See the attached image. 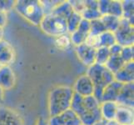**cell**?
Listing matches in <instances>:
<instances>
[{
    "mask_svg": "<svg viewBox=\"0 0 134 125\" xmlns=\"http://www.w3.org/2000/svg\"><path fill=\"white\" fill-rule=\"evenodd\" d=\"M101 103L95 97H82L77 94H73L71 109L79 118L82 125H94L102 119Z\"/></svg>",
    "mask_w": 134,
    "mask_h": 125,
    "instance_id": "6da1fadb",
    "label": "cell"
},
{
    "mask_svg": "<svg viewBox=\"0 0 134 125\" xmlns=\"http://www.w3.org/2000/svg\"><path fill=\"white\" fill-rule=\"evenodd\" d=\"M73 94L72 88L67 85H59L51 89L48 94L49 116H55L70 108Z\"/></svg>",
    "mask_w": 134,
    "mask_h": 125,
    "instance_id": "7a4b0ae2",
    "label": "cell"
},
{
    "mask_svg": "<svg viewBox=\"0 0 134 125\" xmlns=\"http://www.w3.org/2000/svg\"><path fill=\"white\" fill-rule=\"evenodd\" d=\"M86 74L90 78L93 84V96L101 103L103 92L109 83L114 81V74L106 66L97 63L88 67Z\"/></svg>",
    "mask_w": 134,
    "mask_h": 125,
    "instance_id": "3957f363",
    "label": "cell"
},
{
    "mask_svg": "<svg viewBox=\"0 0 134 125\" xmlns=\"http://www.w3.org/2000/svg\"><path fill=\"white\" fill-rule=\"evenodd\" d=\"M16 12L34 25L39 26L45 12L41 1L38 0H18L15 2Z\"/></svg>",
    "mask_w": 134,
    "mask_h": 125,
    "instance_id": "277c9868",
    "label": "cell"
},
{
    "mask_svg": "<svg viewBox=\"0 0 134 125\" xmlns=\"http://www.w3.org/2000/svg\"><path fill=\"white\" fill-rule=\"evenodd\" d=\"M39 26L45 34L54 38L68 34L66 20L53 13L45 14Z\"/></svg>",
    "mask_w": 134,
    "mask_h": 125,
    "instance_id": "5b68a950",
    "label": "cell"
},
{
    "mask_svg": "<svg viewBox=\"0 0 134 125\" xmlns=\"http://www.w3.org/2000/svg\"><path fill=\"white\" fill-rule=\"evenodd\" d=\"M116 43L122 47L133 46L134 44V29L133 25L127 20L121 18L117 30L114 32Z\"/></svg>",
    "mask_w": 134,
    "mask_h": 125,
    "instance_id": "8992f818",
    "label": "cell"
},
{
    "mask_svg": "<svg viewBox=\"0 0 134 125\" xmlns=\"http://www.w3.org/2000/svg\"><path fill=\"white\" fill-rule=\"evenodd\" d=\"M48 122L49 125H82L79 118L71 108L50 117Z\"/></svg>",
    "mask_w": 134,
    "mask_h": 125,
    "instance_id": "52a82bcc",
    "label": "cell"
},
{
    "mask_svg": "<svg viewBox=\"0 0 134 125\" xmlns=\"http://www.w3.org/2000/svg\"><path fill=\"white\" fill-rule=\"evenodd\" d=\"M98 10L101 15H112L122 18V1L116 0H100L98 1Z\"/></svg>",
    "mask_w": 134,
    "mask_h": 125,
    "instance_id": "ba28073f",
    "label": "cell"
},
{
    "mask_svg": "<svg viewBox=\"0 0 134 125\" xmlns=\"http://www.w3.org/2000/svg\"><path fill=\"white\" fill-rule=\"evenodd\" d=\"M0 125H24L20 114L11 108L0 105Z\"/></svg>",
    "mask_w": 134,
    "mask_h": 125,
    "instance_id": "9c48e42d",
    "label": "cell"
},
{
    "mask_svg": "<svg viewBox=\"0 0 134 125\" xmlns=\"http://www.w3.org/2000/svg\"><path fill=\"white\" fill-rule=\"evenodd\" d=\"M74 94H77L82 97L92 96L94 94V87L90 78L87 74L79 76L74 83L72 88Z\"/></svg>",
    "mask_w": 134,
    "mask_h": 125,
    "instance_id": "30bf717a",
    "label": "cell"
},
{
    "mask_svg": "<svg viewBox=\"0 0 134 125\" xmlns=\"http://www.w3.org/2000/svg\"><path fill=\"white\" fill-rule=\"evenodd\" d=\"M76 53L79 61L83 65L90 67L95 63L96 48L90 47L85 43L76 46Z\"/></svg>",
    "mask_w": 134,
    "mask_h": 125,
    "instance_id": "8fae6325",
    "label": "cell"
},
{
    "mask_svg": "<svg viewBox=\"0 0 134 125\" xmlns=\"http://www.w3.org/2000/svg\"><path fill=\"white\" fill-rule=\"evenodd\" d=\"M89 34H90V22L85 19H82L76 30L74 32H72V34H70L72 44L78 46L82 44H84Z\"/></svg>",
    "mask_w": 134,
    "mask_h": 125,
    "instance_id": "7c38bea8",
    "label": "cell"
},
{
    "mask_svg": "<svg viewBox=\"0 0 134 125\" xmlns=\"http://www.w3.org/2000/svg\"><path fill=\"white\" fill-rule=\"evenodd\" d=\"M16 57L15 50L8 41L0 40V65L10 66Z\"/></svg>",
    "mask_w": 134,
    "mask_h": 125,
    "instance_id": "4fadbf2b",
    "label": "cell"
},
{
    "mask_svg": "<svg viewBox=\"0 0 134 125\" xmlns=\"http://www.w3.org/2000/svg\"><path fill=\"white\" fill-rule=\"evenodd\" d=\"M16 75L11 66L0 68V88L3 91L10 90L15 86Z\"/></svg>",
    "mask_w": 134,
    "mask_h": 125,
    "instance_id": "5bb4252c",
    "label": "cell"
},
{
    "mask_svg": "<svg viewBox=\"0 0 134 125\" xmlns=\"http://www.w3.org/2000/svg\"><path fill=\"white\" fill-rule=\"evenodd\" d=\"M133 91H134V83H126L123 84L119 95L117 99V104L121 106L133 108L134 100H133Z\"/></svg>",
    "mask_w": 134,
    "mask_h": 125,
    "instance_id": "9a60e30c",
    "label": "cell"
},
{
    "mask_svg": "<svg viewBox=\"0 0 134 125\" xmlns=\"http://www.w3.org/2000/svg\"><path fill=\"white\" fill-rule=\"evenodd\" d=\"M114 80L122 84L133 83L134 81V62L126 63L119 70L114 73Z\"/></svg>",
    "mask_w": 134,
    "mask_h": 125,
    "instance_id": "2e32d148",
    "label": "cell"
},
{
    "mask_svg": "<svg viewBox=\"0 0 134 125\" xmlns=\"http://www.w3.org/2000/svg\"><path fill=\"white\" fill-rule=\"evenodd\" d=\"M84 9L82 12L81 16L82 19L92 21L101 18L102 15L98 10V1L95 0H86L84 1Z\"/></svg>",
    "mask_w": 134,
    "mask_h": 125,
    "instance_id": "e0dca14e",
    "label": "cell"
},
{
    "mask_svg": "<svg viewBox=\"0 0 134 125\" xmlns=\"http://www.w3.org/2000/svg\"><path fill=\"white\" fill-rule=\"evenodd\" d=\"M122 83L116 80L113 81L111 83L105 88L103 94H102L101 103L102 102H114L116 103L119 93L122 88Z\"/></svg>",
    "mask_w": 134,
    "mask_h": 125,
    "instance_id": "ac0fdd59",
    "label": "cell"
},
{
    "mask_svg": "<svg viewBox=\"0 0 134 125\" xmlns=\"http://www.w3.org/2000/svg\"><path fill=\"white\" fill-rule=\"evenodd\" d=\"M114 120L121 125H133L134 123L133 108L118 105Z\"/></svg>",
    "mask_w": 134,
    "mask_h": 125,
    "instance_id": "d6986e66",
    "label": "cell"
},
{
    "mask_svg": "<svg viewBox=\"0 0 134 125\" xmlns=\"http://www.w3.org/2000/svg\"><path fill=\"white\" fill-rule=\"evenodd\" d=\"M118 104L114 102H102L100 105L102 119L105 122L113 121L116 116Z\"/></svg>",
    "mask_w": 134,
    "mask_h": 125,
    "instance_id": "ffe728a7",
    "label": "cell"
},
{
    "mask_svg": "<svg viewBox=\"0 0 134 125\" xmlns=\"http://www.w3.org/2000/svg\"><path fill=\"white\" fill-rule=\"evenodd\" d=\"M73 12H74V10H73V8L70 3H69V1H63L60 3L58 6L55 7V8L51 13L60 16L63 18L65 20H67Z\"/></svg>",
    "mask_w": 134,
    "mask_h": 125,
    "instance_id": "44dd1931",
    "label": "cell"
},
{
    "mask_svg": "<svg viewBox=\"0 0 134 125\" xmlns=\"http://www.w3.org/2000/svg\"><path fill=\"white\" fill-rule=\"evenodd\" d=\"M100 19L103 22L106 30L114 33L118 28L121 18L115 17V16H112V15H103L101 17Z\"/></svg>",
    "mask_w": 134,
    "mask_h": 125,
    "instance_id": "7402d4cb",
    "label": "cell"
},
{
    "mask_svg": "<svg viewBox=\"0 0 134 125\" xmlns=\"http://www.w3.org/2000/svg\"><path fill=\"white\" fill-rule=\"evenodd\" d=\"M125 63H126L123 61V59L122 58L120 54L119 55H110V58H108L105 66L114 74V73H116Z\"/></svg>",
    "mask_w": 134,
    "mask_h": 125,
    "instance_id": "603a6c76",
    "label": "cell"
},
{
    "mask_svg": "<svg viewBox=\"0 0 134 125\" xmlns=\"http://www.w3.org/2000/svg\"><path fill=\"white\" fill-rule=\"evenodd\" d=\"M122 18L127 20L131 24L133 25V1L132 0H124L122 1Z\"/></svg>",
    "mask_w": 134,
    "mask_h": 125,
    "instance_id": "cb8c5ba5",
    "label": "cell"
},
{
    "mask_svg": "<svg viewBox=\"0 0 134 125\" xmlns=\"http://www.w3.org/2000/svg\"><path fill=\"white\" fill-rule=\"evenodd\" d=\"M99 44L100 47H104L109 48L111 46L116 44L114 34L112 32L106 31L99 35Z\"/></svg>",
    "mask_w": 134,
    "mask_h": 125,
    "instance_id": "d4e9b609",
    "label": "cell"
},
{
    "mask_svg": "<svg viewBox=\"0 0 134 125\" xmlns=\"http://www.w3.org/2000/svg\"><path fill=\"white\" fill-rule=\"evenodd\" d=\"M110 52L108 48L100 47L96 49V58L95 63L99 65H106L108 58H110Z\"/></svg>",
    "mask_w": 134,
    "mask_h": 125,
    "instance_id": "484cf974",
    "label": "cell"
},
{
    "mask_svg": "<svg viewBox=\"0 0 134 125\" xmlns=\"http://www.w3.org/2000/svg\"><path fill=\"white\" fill-rule=\"evenodd\" d=\"M82 16L79 14V13H77L74 11L71 14V16L66 20L67 25H68V31L69 34H72V32H74L76 30L77 26L79 25L80 22L82 21Z\"/></svg>",
    "mask_w": 134,
    "mask_h": 125,
    "instance_id": "4316f807",
    "label": "cell"
},
{
    "mask_svg": "<svg viewBox=\"0 0 134 125\" xmlns=\"http://www.w3.org/2000/svg\"><path fill=\"white\" fill-rule=\"evenodd\" d=\"M55 45H56V47L58 49H61L63 51L68 50L72 45L70 34H67L56 38V39H55Z\"/></svg>",
    "mask_w": 134,
    "mask_h": 125,
    "instance_id": "83f0119b",
    "label": "cell"
},
{
    "mask_svg": "<svg viewBox=\"0 0 134 125\" xmlns=\"http://www.w3.org/2000/svg\"><path fill=\"white\" fill-rule=\"evenodd\" d=\"M105 27L103 24L101 19H96L90 21V34L95 35H100L101 34L106 32Z\"/></svg>",
    "mask_w": 134,
    "mask_h": 125,
    "instance_id": "f1b7e54d",
    "label": "cell"
},
{
    "mask_svg": "<svg viewBox=\"0 0 134 125\" xmlns=\"http://www.w3.org/2000/svg\"><path fill=\"white\" fill-rule=\"evenodd\" d=\"M122 58L125 63L133 62V56H134V50L133 46H129V47H122V52L120 53Z\"/></svg>",
    "mask_w": 134,
    "mask_h": 125,
    "instance_id": "f546056e",
    "label": "cell"
},
{
    "mask_svg": "<svg viewBox=\"0 0 134 125\" xmlns=\"http://www.w3.org/2000/svg\"><path fill=\"white\" fill-rule=\"evenodd\" d=\"M16 1H13V0H7V1H3L0 0V11L3 13H8V11L12 10L13 8H14Z\"/></svg>",
    "mask_w": 134,
    "mask_h": 125,
    "instance_id": "4dcf8cb0",
    "label": "cell"
},
{
    "mask_svg": "<svg viewBox=\"0 0 134 125\" xmlns=\"http://www.w3.org/2000/svg\"><path fill=\"white\" fill-rule=\"evenodd\" d=\"M109 49V52H110V54L111 55H119L122 52V47L121 45H119L118 44H113V46H111V47L108 48Z\"/></svg>",
    "mask_w": 134,
    "mask_h": 125,
    "instance_id": "1f68e13d",
    "label": "cell"
},
{
    "mask_svg": "<svg viewBox=\"0 0 134 125\" xmlns=\"http://www.w3.org/2000/svg\"><path fill=\"white\" fill-rule=\"evenodd\" d=\"M7 20H8L7 13L0 11V28L3 29V27L7 24Z\"/></svg>",
    "mask_w": 134,
    "mask_h": 125,
    "instance_id": "d6a6232c",
    "label": "cell"
},
{
    "mask_svg": "<svg viewBox=\"0 0 134 125\" xmlns=\"http://www.w3.org/2000/svg\"><path fill=\"white\" fill-rule=\"evenodd\" d=\"M36 125H49V124L47 119H45L43 118H40L38 121H37Z\"/></svg>",
    "mask_w": 134,
    "mask_h": 125,
    "instance_id": "836d02e7",
    "label": "cell"
},
{
    "mask_svg": "<svg viewBox=\"0 0 134 125\" xmlns=\"http://www.w3.org/2000/svg\"><path fill=\"white\" fill-rule=\"evenodd\" d=\"M3 97H4V91L0 88V105L3 101Z\"/></svg>",
    "mask_w": 134,
    "mask_h": 125,
    "instance_id": "e575fe53",
    "label": "cell"
},
{
    "mask_svg": "<svg viewBox=\"0 0 134 125\" xmlns=\"http://www.w3.org/2000/svg\"><path fill=\"white\" fill-rule=\"evenodd\" d=\"M106 125H121V124H119L118 123H117L115 120H113V121L107 122V123H106Z\"/></svg>",
    "mask_w": 134,
    "mask_h": 125,
    "instance_id": "d590c367",
    "label": "cell"
},
{
    "mask_svg": "<svg viewBox=\"0 0 134 125\" xmlns=\"http://www.w3.org/2000/svg\"><path fill=\"white\" fill-rule=\"evenodd\" d=\"M106 123H107V122H105L104 120H101V121L95 123L94 125H106Z\"/></svg>",
    "mask_w": 134,
    "mask_h": 125,
    "instance_id": "8d00e7d4",
    "label": "cell"
},
{
    "mask_svg": "<svg viewBox=\"0 0 134 125\" xmlns=\"http://www.w3.org/2000/svg\"><path fill=\"white\" fill-rule=\"evenodd\" d=\"M3 29L0 28V40L3 39Z\"/></svg>",
    "mask_w": 134,
    "mask_h": 125,
    "instance_id": "74e56055",
    "label": "cell"
},
{
    "mask_svg": "<svg viewBox=\"0 0 134 125\" xmlns=\"http://www.w3.org/2000/svg\"><path fill=\"white\" fill-rule=\"evenodd\" d=\"M1 67H2V66H1V65H0V68H1Z\"/></svg>",
    "mask_w": 134,
    "mask_h": 125,
    "instance_id": "f35d334b",
    "label": "cell"
}]
</instances>
